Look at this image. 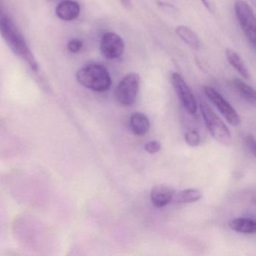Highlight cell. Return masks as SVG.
I'll list each match as a JSON object with an SVG mask.
<instances>
[{"label": "cell", "instance_id": "10", "mask_svg": "<svg viewBox=\"0 0 256 256\" xmlns=\"http://www.w3.org/2000/svg\"><path fill=\"white\" fill-rule=\"evenodd\" d=\"M56 16L64 22H72L78 18L80 13V5L73 0H65L56 7Z\"/></svg>", "mask_w": 256, "mask_h": 256}, {"label": "cell", "instance_id": "16", "mask_svg": "<svg viewBox=\"0 0 256 256\" xmlns=\"http://www.w3.org/2000/svg\"><path fill=\"white\" fill-rule=\"evenodd\" d=\"M202 198V194L196 188H186L179 192L178 194L175 193L173 200L179 204L193 203L198 202Z\"/></svg>", "mask_w": 256, "mask_h": 256}, {"label": "cell", "instance_id": "1", "mask_svg": "<svg viewBox=\"0 0 256 256\" xmlns=\"http://www.w3.org/2000/svg\"><path fill=\"white\" fill-rule=\"evenodd\" d=\"M0 35L2 36L7 46L22 60L24 61L30 68L36 72L40 70V65L36 59L24 37L18 29L11 18L4 14L0 10Z\"/></svg>", "mask_w": 256, "mask_h": 256}, {"label": "cell", "instance_id": "12", "mask_svg": "<svg viewBox=\"0 0 256 256\" xmlns=\"http://www.w3.org/2000/svg\"><path fill=\"white\" fill-rule=\"evenodd\" d=\"M226 58L232 66L245 79L250 78V72L244 60L234 50L230 48L226 50Z\"/></svg>", "mask_w": 256, "mask_h": 256}, {"label": "cell", "instance_id": "18", "mask_svg": "<svg viewBox=\"0 0 256 256\" xmlns=\"http://www.w3.org/2000/svg\"><path fill=\"white\" fill-rule=\"evenodd\" d=\"M83 47V42L80 40L74 38V40H70L67 44V48L71 53L76 54L80 52Z\"/></svg>", "mask_w": 256, "mask_h": 256}, {"label": "cell", "instance_id": "11", "mask_svg": "<svg viewBox=\"0 0 256 256\" xmlns=\"http://www.w3.org/2000/svg\"><path fill=\"white\" fill-rule=\"evenodd\" d=\"M130 124L132 131L137 136H144L150 128V124L148 116L140 112H136L132 114Z\"/></svg>", "mask_w": 256, "mask_h": 256}, {"label": "cell", "instance_id": "7", "mask_svg": "<svg viewBox=\"0 0 256 256\" xmlns=\"http://www.w3.org/2000/svg\"><path fill=\"white\" fill-rule=\"evenodd\" d=\"M172 82L175 92L184 108L190 114H194L197 112V102L186 82L180 74L176 72L172 74Z\"/></svg>", "mask_w": 256, "mask_h": 256}, {"label": "cell", "instance_id": "9", "mask_svg": "<svg viewBox=\"0 0 256 256\" xmlns=\"http://www.w3.org/2000/svg\"><path fill=\"white\" fill-rule=\"evenodd\" d=\"M175 193L174 188L168 186L163 184L155 186L151 190V202L156 208H164L172 202Z\"/></svg>", "mask_w": 256, "mask_h": 256}, {"label": "cell", "instance_id": "21", "mask_svg": "<svg viewBox=\"0 0 256 256\" xmlns=\"http://www.w3.org/2000/svg\"><path fill=\"white\" fill-rule=\"evenodd\" d=\"M158 5L166 12L170 11V12L174 13V12L178 11V10L174 6L170 5L169 4H166V2H158Z\"/></svg>", "mask_w": 256, "mask_h": 256}, {"label": "cell", "instance_id": "14", "mask_svg": "<svg viewBox=\"0 0 256 256\" xmlns=\"http://www.w3.org/2000/svg\"><path fill=\"white\" fill-rule=\"evenodd\" d=\"M175 32L188 47L194 50H197L200 48V40L192 30L186 26H179L176 28Z\"/></svg>", "mask_w": 256, "mask_h": 256}, {"label": "cell", "instance_id": "4", "mask_svg": "<svg viewBox=\"0 0 256 256\" xmlns=\"http://www.w3.org/2000/svg\"><path fill=\"white\" fill-rule=\"evenodd\" d=\"M234 11L240 26L248 42L256 46V22L254 12L244 0H236L234 4Z\"/></svg>", "mask_w": 256, "mask_h": 256}, {"label": "cell", "instance_id": "6", "mask_svg": "<svg viewBox=\"0 0 256 256\" xmlns=\"http://www.w3.org/2000/svg\"><path fill=\"white\" fill-rule=\"evenodd\" d=\"M204 91L206 96L215 104L218 112L226 118L229 124L232 126L239 125L240 119L232 104L224 100V97L212 86H204Z\"/></svg>", "mask_w": 256, "mask_h": 256}, {"label": "cell", "instance_id": "17", "mask_svg": "<svg viewBox=\"0 0 256 256\" xmlns=\"http://www.w3.org/2000/svg\"><path fill=\"white\" fill-rule=\"evenodd\" d=\"M185 140L187 144L192 148H196L200 144V138L198 132L192 130L186 132L185 134Z\"/></svg>", "mask_w": 256, "mask_h": 256}, {"label": "cell", "instance_id": "5", "mask_svg": "<svg viewBox=\"0 0 256 256\" xmlns=\"http://www.w3.org/2000/svg\"><path fill=\"white\" fill-rule=\"evenodd\" d=\"M140 82V76L136 72L128 73L120 80L115 90V96L120 104L131 106L136 102Z\"/></svg>", "mask_w": 256, "mask_h": 256}, {"label": "cell", "instance_id": "19", "mask_svg": "<svg viewBox=\"0 0 256 256\" xmlns=\"http://www.w3.org/2000/svg\"><path fill=\"white\" fill-rule=\"evenodd\" d=\"M161 149V144L157 140H152L145 144L144 150L150 154H156Z\"/></svg>", "mask_w": 256, "mask_h": 256}, {"label": "cell", "instance_id": "2", "mask_svg": "<svg viewBox=\"0 0 256 256\" xmlns=\"http://www.w3.org/2000/svg\"><path fill=\"white\" fill-rule=\"evenodd\" d=\"M76 78L82 86L96 92L108 90L112 84L108 71L100 64H90L82 67L76 73Z\"/></svg>", "mask_w": 256, "mask_h": 256}, {"label": "cell", "instance_id": "20", "mask_svg": "<svg viewBox=\"0 0 256 256\" xmlns=\"http://www.w3.org/2000/svg\"><path fill=\"white\" fill-rule=\"evenodd\" d=\"M246 144L253 156H256V139L252 134H248L245 138Z\"/></svg>", "mask_w": 256, "mask_h": 256}, {"label": "cell", "instance_id": "13", "mask_svg": "<svg viewBox=\"0 0 256 256\" xmlns=\"http://www.w3.org/2000/svg\"><path fill=\"white\" fill-rule=\"evenodd\" d=\"M230 229L240 234H252L256 232V222L254 220L250 218H236L229 223Z\"/></svg>", "mask_w": 256, "mask_h": 256}, {"label": "cell", "instance_id": "15", "mask_svg": "<svg viewBox=\"0 0 256 256\" xmlns=\"http://www.w3.org/2000/svg\"><path fill=\"white\" fill-rule=\"evenodd\" d=\"M233 84L244 100L250 104H256V91L250 85L239 78L234 79Z\"/></svg>", "mask_w": 256, "mask_h": 256}, {"label": "cell", "instance_id": "22", "mask_svg": "<svg viewBox=\"0 0 256 256\" xmlns=\"http://www.w3.org/2000/svg\"><path fill=\"white\" fill-rule=\"evenodd\" d=\"M120 2L122 4V6L127 10H131L132 8V0H120Z\"/></svg>", "mask_w": 256, "mask_h": 256}, {"label": "cell", "instance_id": "3", "mask_svg": "<svg viewBox=\"0 0 256 256\" xmlns=\"http://www.w3.org/2000/svg\"><path fill=\"white\" fill-rule=\"evenodd\" d=\"M200 109L206 128L212 138L222 144L230 145L232 134L224 122L204 102H200Z\"/></svg>", "mask_w": 256, "mask_h": 256}, {"label": "cell", "instance_id": "8", "mask_svg": "<svg viewBox=\"0 0 256 256\" xmlns=\"http://www.w3.org/2000/svg\"><path fill=\"white\" fill-rule=\"evenodd\" d=\"M100 52L106 59H118L125 52V42L118 34L107 32L102 38Z\"/></svg>", "mask_w": 256, "mask_h": 256}, {"label": "cell", "instance_id": "23", "mask_svg": "<svg viewBox=\"0 0 256 256\" xmlns=\"http://www.w3.org/2000/svg\"><path fill=\"white\" fill-rule=\"evenodd\" d=\"M202 2H203L204 6L206 7V10L210 12H214V7H212V2H211V0H200Z\"/></svg>", "mask_w": 256, "mask_h": 256}]
</instances>
